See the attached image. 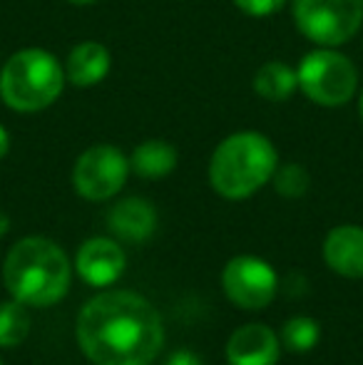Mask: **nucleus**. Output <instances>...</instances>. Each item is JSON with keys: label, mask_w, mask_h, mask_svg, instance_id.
Wrapping results in <instances>:
<instances>
[{"label": "nucleus", "mask_w": 363, "mask_h": 365, "mask_svg": "<svg viewBox=\"0 0 363 365\" xmlns=\"http://www.w3.org/2000/svg\"><path fill=\"white\" fill-rule=\"evenodd\" d=\"M107 226L122 241L140 244L147 241L157 229V209L147 199L127 197L117 202L107 214Z\"/></svg>", "instance_id": "12"}, {"label": "nucleus", "mask_w": 363, "mask_h": 365, "mask_svg": "<svg viewBox=\"0 0 363 365\" xmlns=\"http://www.w3.org/2000/svg\"><path fill=\"white\" fill-rule=\"evenodd\" d=\"M8 231H10V219H8V214H5V212H0V239H3Z\"/></svg>", "instance_id": "22"}, {"label": "nucleus", "mask_w": 363, "mask_h": 365, "mask_svg": "<svg viewBox=\"0 0 363 365\" xmlns=\"http://www.w3.org/2000/svg\"><path fill=\"white\" fill-rule=\"evenodd\" d=\"M73 269L63 246L45 236H25L8 251L3 284L15 301L33 308L55 306L70 289Z\"/></svg>", "instance_id": "2"}, {"label": "nucleus", "mask_w": 363, "mask_h": 365, "mask_svg": "<svg viewBox=\"0 0 363 365\" xmlns=\"http://www.w3.org/2000/svg\"><path fill=\"white\" fill-rule=\"evenodd\" d=\"M324 259L334 274L363 279V226H334L324 239Z\"/></svg>", "instance_id": "11"}, {"label": "nucleus", "mask_w": 363, "mask_h": 365, "mask_svg": "<svg viewBox=\"0 0 363 365\" xmlns=\"http://www.w3.org/2000/svg\"><path fill=\"white\" fill-rule=\"evenodd\" d=\"M0 365H3V361H0Z\"/></svg>", "instance_id": "25"}, {"label": "nucleus", "mask_w": 363, "mask_h": 365, "mask_svg": "<svg viewBox=\"0 0 363 365\" xmlns=\"http://www.w3.org/2000/svg\"><path fill=\"white\" fill-rule=\"evenodd\" d=\"M8 149H10V135H8V130L0 125V159L8 154Z\"/></svg>", "instance_id": "21"}, {"label": "nucleus", "mask_w": 363, "mask_h": 365, "mask_svg": "<svg viewBox=\"0 0 363 365\" xmlns=\"http://www.w3.org/2000/svg\"><path fill=\"white\" fill-rule=\"evenodd\" d=\"M127 266L125 251L115 239L107 236H92L78 249L75 256V271L88 286L95 289H105V286L115 284L122 276Z\"/></svg>", "instance_id": "9"}, {"label": "nucleus", "mask_w": 363, "mask_h": 365, "mask_svg": "<svg viewBox=\"0 0 363 365\" xmlns=\"http://www.w3.org/2000/svg\"><path fill=\"white\" fill-rule=\"evenodd\" d=\"M294 25L319 48H339L363 25V0H291Z\"/></svg>", "instance_id": "6"}, {"label": "nucleus", "mask_w": 363, "mask_h": 365, "mask_svg": "<svg viewBox=\"0 0 363 365\" xmlns=\"http://www.w3.org/2000/svg\"><path fill=\"white\" fill-rule=\"evenodd\" d=\"M321 338V326L309 316H294L284 323L281 328V346L286 348L289 353H309L316 348Z\"/></svg>", "instance_id": "17"}, {"label": "nucleus", "mask_w": 363, "mask_h": 365, "mask_svg": "<svg viewBox=\"0 0 363 365\" xmlns=\"http://www.w3.org/2000/svg\"><path fill=\"white\" fill-rule=\"evenodd\" d=\"M242 13L252 15V18H269V15L279 13L286 5V0H232Z\"/></svg>", "instance_id": "19"}, {"label": "nucleus", "mask_w": 363, "mask_h": 365, "mask_svg": "<svg viewBox=\"0 0 363 365\" xmlns=\"http://www.w3.org/2000/svg\"><path fill=\"white\" fill-rule=\"evenodd\" d=\"M70 5H95L97 0H68Z\"/></svg>", "instance_id": "23"}, {"label": "nucleus", "mask_w": 363, "mask_h": 365, "mask_svg": "<svg viewBox=\"0 0 363 365\" xmlns=\"http://www.w3.org/2000/svg\"><path fill=\"white\" fill-rule=\"evenodd\" d=\"M279 167V152L262 132H234L222 140L209 159V182L229 202L249 199L272 182Z\"/></svg>", "instance_id": "3"}, {"label": "nucleus", "mask_w": 363, "mask_h": 365, "mask_svg": "<svg viewBox=\"0 0 363 365\" xmlns=\"http://www.w3.org/2000/svg\"><path fill=\"white\" fill-rule=\"evenodd\" d=\"M180 154L165 140H147L135 147L130 157V169L142 179H162L175 172Z\"/></svg>", "instance_id": "14"}, {"label": "nucleus", "mask_w": 363, "mask_h": 365, "mask_svg": "<svg viewBox=\"0 0 363 365\" xmlns=\"http://www.w3.org/2000/svg\"><path fill=\"white\" fill-rule=\"evenodd\" d=\"M165 365H204L202 361H199L197 353L187 351V348H182V351H175L170 358H167Z\"/></svg>", "instance_id": "20"}, {"label": "nucleus", "mask_w": 363, "mask_h": 365, "mask_svg": "<svg viewBox=\"0 0 363 365\" xmlns=\"http://www.w3.org/2000/svg\"><path fill=\"white\" fill-rule=\"evenodd\" d=\"M110 50L97 40H83L68 53L65 60V77L75 87H95L110 73Z\"/></svg>", "instance_id": "13"}, {"label": "nucleus", "mask_w": 363, "mask_h": 365, "mask_svg": "<svg viewBox=\"0 0 363 365\" xmlns=\"http://www.w3.org/2000/svg\"><path fill=\"white\" fill-rule=\"evenodd\" d=\"M30 313L28 306L20 301L0 303V348H15L28 338L30 333Z\"/></svg>", "instance_id": "16"}, {"label": "nucleus", "mask_w": 363, "mask_h": 365, "mask_svg": "<svg viewBox=\"0 0 363 365\" xmlns=\"http://www.w3.org/2000/svg\"><path fill=\"white\" fill-rule=\"evenodd\" d=\"M279 356L281 341L267 323L239 326L227 341L229 365H276Z\"/></svg>", "instance_id": "10"}, {"label": "nucleus", "mask_w": 363, "mask_h": 365, "mask_svg": "<svg viewBox=\"0 0 363 365\" xmlns=\"http://www.w3.org/2000/svg\"><path fill=\"white\" fill-rule=\"evenodd\" d=\"M299 90L319 107H344L359 90V70L336 48H316L296 68Z\"/></svg>", "instance_id": "5"}, {"label": "nucleus", "mask_w": 363, "mask_h": 365, "mask_svg": "<svg viewBox=\"0 0 363 365\" xmlns=\"http://www.w3.org/2000/svg\"><path fill=\"white\" fill-rule=\"evenodd\" d=\"M130 159L115 145L88 147L73 167V187L88 202L117 197L130 177Z\"/></svg>", "instance_id": "7"}, {"label": "nucleus", "mask_w": 363, "mask_h": 365, "mask_svg": "<svg viewBox=\"0 0 363 365\" xmlns=\"http://www.w3.org/2000/svg\"><path fill=\"white\" fill-rule=\"evenodd\" d=\"M359 117H361V122H363V90H361V97H359Z\"/></svg>", "instance_id": "24"}, {"label": "nucleus", "mask_w": 363, "mask_h": 365, "mask_svg": "<svg viewBox=\"0 0 363 365\" xmlns=\"http://www.w3.org/2000/svg\"><path fill=\"white\" fill-rule=\"evenodd\" d=\"M75 336L95 365H150L165 346L160 311L132 291L92 296L78 313Z\"/></svg>", "instance_id": "1"}, {"label": "nucleus", "mask_w": 363, "mask_h": 365, "mask_svg": "<svg viewBox=\"0 0 363 365\" xmlns=\"http://www.w3.org/2000/svg\"><path fill=\"white\" fill-rule=\"evenodd\" d=\"M272 184L276 189V194L286 199H301L311 187V177L306 172L304 164H296V162H289V164H279L272 177Z\"/></svg>", "instance_id": "18"}, {"label": "nucleus", "mask_w": 363, "mask_h": 365, "mask_svg": "<svg viewBox=\"0 0 363 365\" xmlns=\"http://www.w3.org/2000/svg\"><path fill=\"white\" fill-rule=\"evenodd\" d=\"M222 289L234 306L244 311H262L274 301L279 276L259 256H234L222 271Z\"/></svg>", "instance_id": "8"}, {"label": "nucleus", "mask_w": 363, "mask_h": 365, "mask_svg": "<svg viewBox=\"0 0 363 365\" xmlns=\"http://www.w3.org/2000/svg\"><path fill=\"white\" fill-rule=\"evenodd\" d=\"M296 90H299L296 70L279 60L262 65L254 75V92L267 102H286Z\"/></svg>", "instance_id": "15"}, {"label": "nucleus", "mask_w": 363, "mask_h": 365, "mask_svg": "<svg viewBox=\"0 0 363 365\" xmlns=\"http://www.w3.org/2000/svg\"><path fill=\"white\" fill-rule=\"evenodd\" d=\"M65 82V68L53 53L43 48H25L5 60L0 70V97L13 112L33 115L58 102Z\"/></svg>", "instance_id": "4"}]
</instances>
